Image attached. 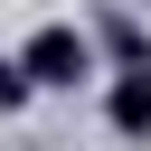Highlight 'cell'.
Listing matches in <instances>:
<instances>
[{"mask_svg":"<svg viewBox=\"0 0 151 151\" xmlns=\"http://www.w3.org/2000/svg\"><path fill=\"white\" fill-rule=\"evenodd\" d=\"M94 47L113 57V76H123V66H151V28H142V19L123 9V0H113V9L94 19Z\"/></svg>","mask_w":151,"mask_h":151,"instance_id":"3957f363","label":"cell"},{"mask_svg":"<svg viewBox=\"0 0 151 151\" xmlns=\"http://www.w3.org/2000/svg\"><path fill=\"white\" fill-rule=\"evenodd\" d=\"M104 123H113L123 142H151V66H123V76H104Z\"/></svg>","mask_w":151,"mask_h":151,"instance_id":"7a4b0ae2","label":"cell"},{"mask_svg":"<svg viewBox=\"0 0 151 151\" xmlns=\"http://www.w3.org/2000/svg\"><path fill=\"white\" fill-rule=\"evenodd\" d=\"M19 66H28V85H38V94H76V85H94V76H104V47H94V28H85V19H38V28L19 38Z\"/></svg>","mask_w":151,"mask_h":151,"instance_id":"6da1fadb","label":"cell"},{"mask_svg":"<svg viewBox=\"0 0 151 151\" xmlns=\"http://www.w3.org/2000/svg\"><path fill=\"white\" fill-rule=\"evenodd\" d=\"M38 85H28V66H19V47H0V113H19Z\"/></svg>","mask_w":151,"mask_h":151,"instance_id":"277c9868","label":"cell"}]
</instances>
